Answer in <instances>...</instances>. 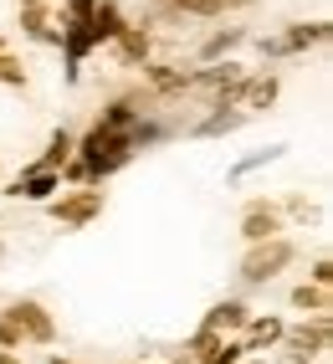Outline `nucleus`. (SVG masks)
I'll list each match as a JSON object with an SVG mask.
<instances>
[{
    "instance_id": "obj_17",
    "label": "nucleus",
    "mask_w": 333,
    "mask_h": 364,
    "mask_svg": "<svg viewBox=\"0 0 333 364\" xmlns=\"http://www.w3.org/2000/svg\"><path fill=\"white\" fill-rule=\"evenodd\" d=\"M159 16H170V21H185V16H195V21H221L226 6L221 0H154Z\"/></svg>"
},
{
    "instance_id": "obj_29",
    "label": "nucleus",
    "mask_w": 333,
    "mask_h": 364,
    "mask_svg": "<svg viewBox=\"0 0 333 364\" xmlns=\"http://www.w3.org/2000/svg\"><path fill=\"white\" fill-rule=\"evenodd\" d=\"M46 364H77V359H67V354H46Z\"/></svg>"
},
{
    "instance_id": "obj_22",
    "label": "nucleus",
    "mask_w": 333,
    "mask_h": 364,
    "mask_svg": "<svg viewBox=\"0 0 333 364\" xmlns=\"http://www.w3.org/2000/svg\"><path fill=\"white\" fill-rule=\"evenodd\" d=\"M277 205H282V215H293V221H302V226H318L323 221V205L307 200V196H288V200H277Z\"/></svg>"
},
{
    "instance_id": "obj_5",
    "label": "nucleus",
    "mask_w": 333,
    "mask_h": 364,
    "mask_svg": "<svg viewBox=\"0 0 333 364\" xmlns=\"http://www.w3.org/2000/svg\"><path fill=\"white\" fill-rule=\"evenodd\" d=\"M0 318L26 338L31 349H52V344H57V313L46 308L41 298H26V293H21V298H11L6 308H0Z\"/></svg>"
},
{
    "instance_id": "obj_25",
    "label": "nucleus",
    "mask_w": 333,
    "mask_h": 364,
    "mask_svg": "<svg viewBox=\"0 0 333 364\" xmlns=\"http://www.w3.org/2000/svg\"><path fill=\"white\" fill-rule=\"evenodd\" d=\"M92 6H98V0H62L57 16H62V21H87V16H92Z\"/></svg>"
},
{
    "instance_id": "obj_30",
    "label": "nucleus",
    "mask_w": 333,
    "mask_h": 364,
    "mask_svg": "<svg viewBox=\"0 0 333 364\" xmlns=\"http://www.w3.org/2000/svg\"><path fill=\"white\" fill-rule=\"evenodd\" d=\"M16 6H52V0H16Z\"/></svg>"
},
{
    "instance_id": "obj_11",
    "label": "nucleus",
    "mask_w": 333,
    "mask_h": 364,
    "mask_svg": "<svg viewBox=\"0 0 333 364\" xmlns=\"http://www.w3.org/2000/svg\"><path fill=\"white\" fill-rule=\"evenodd\" d=\"M16 26H21V36H31L36 46H57L62 21H57V6H16Z\"/></svg>"
},
{
    "instance_id": "obj_20",
    "label": "nucleus",
    "mask_w": 333,
    "mask_h": 364,
    "mask_svg": "<svg viewBox=\"0 0 333 364\" xmlns=\"http://www.w3.org/2000/svg\"><path fill=\"white\" fill-rule=\"evenodd\" d=\"M72 149H77V134L72 129H52V139H46V149L36 154V164L41 169H62L67 159H72Z\"/></svg>"
},
{
    "instance_id": "obj_32",
    "label": "nucleus",
    "mask_w": 333,
    "mask_h": 364,
    "mask_svg": "<svg viewBox=\"0 0 333 364\" xmlns=\"http://www.w3.org/2000/svg\"><path fill=\"white\" fill-rule=\"evenodd\" d=\"M0 175H6V164H0Z\"/></svg>"
},
{
    "instance_id": "obj_10",
    "label": "nucleus",
    "mask_w": 333,
    "mask_h": 364,
    "mask_svg": "<svg viewBox=\"0 0 333 364\" xmlns=\"http://www.w3.org/2000/svg\"><path fill=\"white\" fill-rule=\"evenodd\" d=\"M282 333H288V318H282V313H251L236 338L246 344V354H272L282 344Z\"/></svg>"
},
{
    "instance_id": "obj_15",
    "label": "nucleus",
    "mask_w": 333,
    "mask_h": 364,
    "mask_svg": "<svg viewBox=\"0 0 333 364\" xmlns=\"http://www.w3.org/2000/svg\"><path fill=\"white\" fill-rule=\"evenodd\" d=\"M129 26V16H124V6H118V0H98V6H92V16H87V31H92V41H98V52L103 46L118 36Z\"/></svg>"
},
{
    "instance_id": "obj_18",
    "label": "nucleus",
    "mask_w": 333,
    "mask_h": 364,
    "mask_svg": "<svg viewBox=\"0 0 333 364\" xmlns=\"http://www.w3.org/2000/svg\"><path fill=\"white\" fill-rule=\"evenodd\" d=\"M288 308L302 313V318H313V313H333V298H328V287H318V282L302 277L293 293H288Z\"/></svg>"
},
{
    "instance_id": "obj_31",
    "label": "nucleus",
    "mask_w": 333,
    "mask_h": 364,
    "mask_svg": "<svg viewBox=\"0 0 333 364\" xmlns=\"http://www.w3.org/2000/svg\"><path fill=\"white\" fill-rule=\"evenodd\" d=\"M0 262H6V236H0Z\"/></svg>"
},
{
    "instance_id": "obj_9",
    "label": "nucleus",
    "mask_w": 333,
    "mask_h": 364,
    "mask_svg": "<svg viewBox=\"0 0 333 364\" xmlns=\"http://www.w3.org/2000/svg\"><path fill=\"white\" fill-rule=\"evenodd\" d=\"M108 46H113V57L124 62V67H144L154 57V26H149V21H129V26L118 31Z\"/></svg>"
},
{
    "instance_id": "obj_28",
    "label": "nucleus",
    "mask_w": 333,
    "mask_h": 364,
    "mask_svg": "<svg viewBox=\"0 0 333 364\" xmlns=\"http://www.w3.org/2000/svg\"><path fill=\"white\" fill-rule=\"evenodd\" d=\"M0 364H26L21 354H11V349H0Z\"/></svg>"
},
{
    "instance_id": "obj_6",
    "label": "nucleus",
    "mask_w": 333,
    "mask_h": 364,
    "mask_svg": "<svg viewBox=\"0 0 333 364\" xmlns=\"http://www.w3.org/2000/svg\"><path fill=\"white\" fill-rule=\"evenodd\" d=\"M328 344H333V318H328V313H313V318L288 323V333H282V344H277V349L302 354V359H323Z\"/></svg>"
},
{
    "instance_id": "obj_19",
    "label": "nucleus",
    "mask_w": 333,
    "mask_h": 364,
    "mask_svg": "<svg viewBox=\"0 0 333 364\" xmlns=\"http://www.w3.org/2000/svg\"><path fill=\"white\" fill-rule=\"evenodd\" d=\"M138 118H144V113H138V108L124 98V92H118V98H108V103L98 108V118H92V124H103V129H113V134H129Z\"/></svg>"
},
{
    "instance_id": "obj_13",
    "label": "nucleus",
    "mask_w": 333,
    "mask_h": 364,
    "mask_svg": "<svg viewBox=\"0 0 333 364\" xmlns=\"http://www.w3.org/2000/svg\"><path fill=\"white\" fill-rule=\"evenodd\" d=\"M282 98V77L277 72H246V82H241V108L246 113H272Z\"/></svg>"
},
{
    "instance_id": "obj_21",
    "label": "nucleus",
    "mask_w": 333,
    "mask_h": 364,
    "mask_svg": "<svg viewBox=\"0 0 333 364\" xmlns=\"http://www.w3.org/2000/svg\"><path fill=\"white\" fill-rule=\"evenodd\" d=\"M0 87H16V92H26V87H31V67L21 62L11 46H0Z\"/></svg>"
},
{
    "instance_id": "obj_33",
    "label": "nucleus",
    "mask_w": 333,
    "mask_h": 364,
    "mask_svg": "<svg viewBox=\"0 0 333 364\" xmlns=\"http://www.w3.org/2000/svg\"><path fill=\"white\" fill-rule=\"evenodd\" d=\"M0 46H6V41H0Z\"/></svg>"
},
{
    "instance_id": "obj_12",
    "label": "nucleus",
    "mask_w": 333,
    "mask_h": 364,
    "mask_svg": "<svg viewBox=\"0 0 333 364\" xmlns=\"http://www.w3.org/2000/svg\"><path fill=\"white\" fill-rule=\"evenodd\" d=\"M246 318H251V308H246L241 298H216V303L200 313V328H205V333H241Z\"/></svg>"
},
{
    "instance_id": "obj_27",
    "label": "nucleus",
    "mask_w": 333,
    "mask_h": 364,
    "mask_svg": "<svg viewBox=\"0 0 333 364\" xmlns=\"http://www.w3.org/2000/svg\"><path fill=\"white\" fill-rule=\"evenodd\" d=\"M221 6H226V11H251L256 0H221Z\"/></svg>"
},
{
    "instance_id": "obj_7",
    "label": "nucleus",
    "mask_w": 333,
    "mask_h": 364,
    "mask_svg": "<svg viewBox=\"0 0 333 364\" xmlns=\"http://www.w3.org/2000/svg\"><path fill=\"white\" fill-rule=\"evenodd\" d=\"M288 231V215H282V205L277 200H267V196H251L246 205H241V221H236V236L246 241H267V236H282Z\"/></svg>"
},
{
    "instance_id": "obj_26",
    "label": "nucleus",
    "mask_w": 333,
    "mask_h": 364,
    "mask_svg": "<svg viewBox=\"0 0 333 364\" xmlns=\"http://www.w3.org/2000/svg\"><path fill=\"white\" fill-rule=\"evenodd\" d=\"M277 364H318V359H302V354H277Z\"/></svg>"
},
{
    "instance_id": "obj_24",
    "label": "nucleus",
    "mask_w": 333,
    "mask_h": 364,
    "mask_svg": "<svg viewBox=\"0 0 333 364\" xmlns=\"http://www.w3.org/2000/svg\"><path fill=\"white\" fill-rule=\"evenodd\" d=\"M272 159H282V149H277V144H272V149H261V154H251V159H241V164L231 169V175L241 180V175H251V169H261V164H272Z\"/></svg>"
},
{
    "instance_id": "obj_23",
    "label": "nucleus",
    "mask_w": 333,
    "mask_h": 364,
    "mask_svg": "<svg viewBox=\"0 0 333 364\" xmlns=\"http://www.w3.org/2000/svg\"><path fill=\"white\" fill-rule=\"evenodd\" d=\"M307 282H318V287H333V257L318 252L313 262H307Z\"/></svg>"
},
{
    "instance_id": "obj_2",
    "label": "nucleus",
    "mask_w": 333,
    "mask_h": 364,
    "mask_svg": "<svg viewBox=\"0 0 333 364\" xmlns=\"http://www.w3.org/2000/svg\"><path fill=\"white\" fill-rule=\"evenodd\" d=\"M297 262V241L282 231V236H267V241H251V247L241 252V267H236V277H241V287H267L277 282L288 267Z\"/></svg>"
},
{
    "instance_id": "obj_14",
    "label": "nucleus",
    "mask_w": 333,
    "mask_h": 364,
    "mask_svg": "<svg viewBox=\"0 0 333 364\" xmlns=\"http://www.w3.org/2000/svg\"><path fill=\"white\" fill-rule=\"evenodd\" d=\"M246 108H205L200 113V124H185V134L190 139H226V134H236V129H246Z\"/></svg>"
},
{
    "instance_id": "obj_16",
    "label": "nucleus",
    "mask_w": 333,
    "mask_h": 364,
    "mask_svg": "<svg viewBox=\"0 0 333 364\" xmlns=\"http://www.w3.org/2000/svg\"><path fill=\"white\" fill-rule=\"evenodd\" d=\"M251 31L246 26H216L205 41H200V52H195V62H221V57H236V46H241Z\"/></svg>"
},
{
    "instance_id": "obj_3",
    "label": "nucleus",
    "mask_w": 333,
    "mask_h": 364,
    "mask_svg": "<svg viewBox=\"0 0 333 364\" xmlns=\"http://www.w3.org/2000/svg\"><path fill=\"white\" fill-rule=\"evenodd\" d=\"M41 210L52 215L62 231H82V226H92V221L108 210V190H103V185H67V190H57Z\"/></svg>"
},
{
    "instance_id": "obj_4",
    "label": "nucleus",
    "mask_w": 333,
    "mask_h": 364,
    "mask_svg": "<svg viewBox=\"0 0 333 364\" xmlns=\"http://www.w3.org/2000/svg\"><path fill=\"white\" fill-rule=\"evenodd\" d=\"M333 36V21L318 16V21H293V26H282L272 36H261V57L267 62H282V57H307V52H318V46Z\"/></svg>"
},
{
    "instance_id": "obj_8",
    "label": "nucleus",
    "mask_w": 333,
    "mask_h": 364,
    "mask_svg": "<svg viewBox=\"0 0 333 364\" xmlns=\"http://www.w3.org/2000/svg\"><path fill=\"white\" fill-rule=\"evenodd\" d=\"M57 190H67L57 169H41V164H26V169H21L16 180H6V200H21V205H46V200L57 196Z\"/></svg>"
},
{
    "instance_id": "obj_1",
    "label": "nucleus",
    "mask_w": 333,
    "mask_h": 364,
    "mask_svg": "<svg viewBox=\"0 0 333 364\" xmlns=\"http://www.w3.org/2000/svg\"><path fill=\"white\" fill-rule=\"evenodd\" d=\"M82 164H87V175H92V185H103V180H113L118 169H129L133 159H138V149L129 144V134H113V129H103V124H92L87 134H77V149H72Z\"/></svg>"
}]
</instances>
